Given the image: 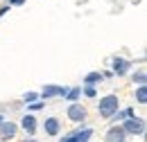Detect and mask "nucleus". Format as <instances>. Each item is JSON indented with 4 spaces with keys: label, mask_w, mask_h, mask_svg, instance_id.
<instances>
[{
    "label": "nucleus",
    "mask_w": 147,
    "mask_h": 142,
    "mask_svg": "<svg viewBox=\"0 0 147 142\" xmlns=\"http://www.w3.org/2000/svg\"><path fill=\"white\" fill-rule=\"evenodd\" d=\"M118 106H120L118 97L115 95H107V97L100 99V115L102 117H111L113 113H118Z\"/></svg>",
    "instance_id": "1"
},
{
    "label": "nucleus",
    "mask_w": 147,
    "mask_h": 142,
    "mask_svg": "<svg viewBox=\"0 0 147 142\" xmlns=\"http://www.w3.org/2000/svg\"><path fill=\"white\" fill-rule=\"evenodd\" d=\"M122 131L131 133V135H140V133H145V122L140 117H129L125 122V126H122Z\"/></svg>",
    "instance_id": "2"
},
{
    "label": "nucleus",
    "mask_w": 147,
    "mask_h": 142,
    "mask_svg": "<svg viewBox=\"0 0 147 142\" xmlns=\"http://www.w3.org/2000/svg\"><path fill=\"white\" fill-rule=\"evenodd\" d=\"M68 117H70L73 122L86 120V108L82 106V104H70V106H68Z\"/></svg>",
    "instance_id": "3"
},
{
    "label": "nucleus",
    "mask_w": 147,
    "mask_h": 142,
    "mask_svg": "<svg viewBox=\"0 0 147 142\" xmlns=\"http://www.w3.org/2000/svg\"><path fill=\"white\" fill-rule=\"evenodd\" d=\"M16 135V124L14 122H2L0 124V140L7 142L9 138H14Z\"/></svg>",
    "instance_id": "4"
},
{
    "label": "nucleus",
    "mask_w": 147,
    "mask_h": 142,
    "mask_svg": "<svg viewBox=\"0 0 147 142\" xmlns=\"http://www.w3.org/2000/svg\"><path fill=\"white\" fill-rule=\"evenodd\" d=\"M125 131H122V126H113L109 129V133H107V142H125Z\"/></svg>",
    "instance_id": "5"
},
{
    "label": "nucleus",
    "mask_w": 147,
    "mask_h": 142,
    "mask_svg": "<svg viewBox=\"0 0 147 142\" xmlns=\"http://www.w3.org/2000/svg\"><path fill=\"white\" fill-rule=\"evenodd\" d=\"M41 95H43V99H50V97H59V95H66V88H63V86H45Z\"/></svg>",
    "instance_id": "6"
},
{
    "label": "nucleus",
    "mask_w": 147,
    "mask_h": 142,
    "mask_svg": "<svg viewBox=\"0 0 147 142\" xmlns=\"http://www.w3.org/2000/svg\"><path fill=\"white\" fill-rule=\"evenodd\" d=\"M20 124L27 131V135H34V133H36V117H34V115H25Z\"/></svg>",
    "instance_id": "7"
},
{
    "label": "nucleus",
    "mask_w": 147,
    "mask_h": 142,
    "mask_svg": "<svg viewBox=\"0 0 147 142\" xmlns=\"http://www.w3.org/2000/svg\"><path fill=\"white\" fill-rule=\"evenodd\" d=\"M45 133H48V135H57V133H59V120H57V117L45 120Z\"/></svg>",
    "instance_id": "8"
},
{
    "label": "nucleus",
    "mask_w": 147,
    "mask_h": 142,
    "mask_svg": "<svg viewBox=\"0 0 147 142\" xmlns=\"http://www.w3.org/2000/svg\"><path fill=\"white\" fill-rule=\"evenodd\" d=\"M129 68V61L125 59H113V72H118V74H125Z\"/></svg>",
    "instance_id": "9"
},
{
    "label": "nucleus",
    "mask_w": 147,
    "mask_h": 142,
    "mask_svg": "<svg viewBox=\"0 0 147 142\" xmlns=\"http://www.w3.org/2000/svg\"><path fill=\"white\" fill-rule=\"evenodd\" d=\"M102 79H104V74H102V72H91V74H86V79H84V84H86V86H95V84H97V81H102Z\"/></svg>",
    "instance_id": "10"
},
{
    "label": "nucleus",
    "mask_w": 147,
    "mask_h": 142,
    "mask_svg": "<svg viewBox=\"0 0 147 142\" xmlns=\"http://www.w3.org/2000/svg\"><path fill=\"white\" fill-rule=\"evenodd\" d=\"M136 99H138V104H147V86H138Z\"/></svg>",
    "instance_id": "11"
},
{
    "label": "nucleus",
    "mask_w": 147,
    "mask_h": 142,
    "mask_svg": "<svg viewBox=\"0 0 147 142\" xmlns=\"http://www.w3.org/2000/svg\"><path fill=\"white\" fill-rule=\"evenodd\" d=\"M79 92H82V90H79V88H73V90H66V97H68V99H70V102H77V99H79Z\"/></svg>",
    "instance_id": "12"
},
{
    "label": "nucleus",
    "mask_w": 147,
    "mask_h": 142,
    "mask_svg": "<svg viewBox=\"0 0 147 142\" xmlns=\"http://www.w3.org/2000/svg\"><path fill=\"white\" fill-rule=\"evenodd\" d=\"M134 81H138L140 86H145V72H138V74H134Z\"/></svg>",
    "instance_id": "13"
},
{
    "label": "nucleus",
    "mask_w": 147,
    "mask_h": 142,
    "mask_svg": "<svg viewBox=\"0 0 147 142\" xmlns=\"http://www.w3.org/2000/svg\"><path fill=\"white\" fill-rule=\"evenodd\" d=\"M63 142H79V131H77V133H70Z\"/></svg>",
    "instance_id": "14"
},
{
    "label": "nucleus",
    "mask_w": 147,
    "mask_h": 142,
    "mask_svg": "<svg viewBox=\"0 0 147 142\" xmlns=\"http://www.w3.org/2000/svg\"><path fill=\"white\" fill-rule=\"evenodd\" d=\"M36 97H38L36 92H25V102H27V104H30V102H34Z\"/></svg>",
    "instance_id": "15"
},
{
    "label": "nucleus",
    "mask_w": 147,
    "mask_h": 142,
    "mask_svg": "<svg viewBox=\"0 0 147 142\" xmlns=\"http://www.w3.org/2000/svg\"><path fill=\"white\" fill-rule=\"evenodd\" d=\"M84 92H86V97H95V88H91V86H86Z\"/></svg>",
    "instance_id": "16"
},
{
    "label": "nucleus",
    "mask_w": 147,
    "mask_h": 142,
    "mask_svg": "<svg viewBox=\"0 0 147 142\" xmlns=\"http://www.w3.org/2000/svg\"><path fill=\"white\" fill-rule=\"evenodd\" d=\"M38 108H43V102H34L32 104V111H38Z\"/></svg>",
    "instance_id": "17"
},
{
    "label": "nucleus",
    "mask_w": 147,
    "mask_h": 142,
    "mask_svg": "<svg viewBox=\"0 0 147 142\" xmlns=\"http://www.w3.org/2000/svg\"><path fill=\"white\" fill-rule=\"evenodd\" d=\"M9 2H11V5H23L25 0H9Z\"/></svg>",
    "instance_id": "18"
},
{
    "label": "nucleus",
    "mask_w": 147,
    "mask_h": 142,
    "mask_svg": "<svg viewBox=\"0 0 147 142\" xmlns=\"http://www.w3.org/2000/svg\"><path fill=\"white\" fill-rule=\"evenodd\" d=\"M2 122H5V117H2V115H0V124H2Z\"/></svg>",
    "instance_id": "19"
},
{
    "label": "nucleus",
    "mask_w": 147,
    "mask_h": 142,
    "mask_svg": "<svg viewBox=\"0 0 147 142\" xmlns=\"http://www.w3.org/2000/svg\"><path fill=\"white\" fill-rule=\"evenodd\" d=\"M25 142H34V140H25Z\"/></svg>",
    "instance_id": "20"
},
{
    "label": "nucleus",
    "mask_w": 147,
    "mask_h": 142,
    "mask_svg": "<svg viewBox=\"0 0 147 142\" xmlns=\"http://www.w3.org/2000/svg\"><path fill=\"white\" fill-rule=\"evenodd\" d=\"M0 142H2V140H0Z\"/></svg>",
    "instance_id": "21"
}]
</instances>
